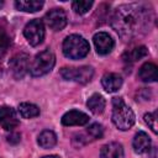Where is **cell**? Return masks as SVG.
Segmentation results:
<instances>
[{
  "instance_id": "484cf974",
  "label": "cell",
  "mask_w": 158,
  "mask_h": 158,
  "mask_svg": "<svg viewBox=\"0 0 158 158\" xmlns=\"http://www.w3.org/2000/svg\"><path fill=\"white\" fill-rule=\"evenodd\" d=\"M43 158H60V157H58V156H46Z\"/></svg>"
},
{
  "instance_id": "7402d4cb",
  "label": "cell",
  "mask_w": 158,
  "mask_h": 158,
  "mask_svg": "<svg viewBox=\"0 0 158 158\" xmlns=\"http://www.w3.org/2000/svg\"><path fill=\"white\" fill-rule=\"evenodd\" d=\"M9 46H10V37L7 36L6 31L0 26V57H2L6 53Z\"/></svg>"
},
{
  "instance_id": "ac0fdd59",
  "label": "cell",
  "mask_w": 158,
  "mask_h": 158,
  "mask_svg": "<svg viewBox=\"0 0 158 158\" xmlns=\"http://www.w3.org/2000/svg\"><path fill=\"white\" fill-rule=\"evenodd\" d=\"M37 142H38V144H40L42 148H46V149H47V148H52V147H54L56 143H57V136H56V133H54L53 131H51V130H44V131H42V132L40 133Z\"/></svg>"
},
{
  "instance_id": "6da1fadb",
  "label": "cell",
  "mask_w": 158,
  "mask_h": 158,
  "mask_svg": "<svg viewBox=\"0 0 158 158\" xmlns=\"http://www.w3.org/2000/svg\"><path fill=\"white\" fill-rule=\"evenodd\" d=\"M151 12L139 4H126L118 6L112 17V28L125 40H131L142 35L149 27Z\"/></svg>"
},
{
  "instance_id": "cb8c5ba5",
  "label": "cell",
  "mask_w": 158,
  "mask_h": 158,
  "mask_svg": "<svg viewBox=\"0 0 158 158\" xmlns=\"http://www.w3.org/2000/svg\"><path fill=\"white\" fill-rule=\"evenodd\" d=\"M144 121H146V123L151 127V130L156 133V132H157V111L146 114V115H144Z\"/></svg>"
},
{
  "instance_id": "30bf717a",
  "label": "cell",
  "mask_w": 158,
  "mask_h": 158,
  "mask_svg": "<svg viewBox=\"0 0 158 158\" xmlns=\"http://www.w3.org/2000/svg\"><path fill=\"white\" fill-rule=\"evenodd\" d=\"M93 41H94L96 52L101 56L109 54L114 49V46H115V42H114L112 37L106 32H98L94 36Z\"/></svg>"
},
{
  "instance_id": "2e32d148",
  "label": "cell",
  "mask_w": 158,
  "mask_h": 158,
  "mask_svg": "<svg viewBox=\"0 0 158 158\" xmlns=\"http://www.w3.org/2000/svg\"><path fill=\"white\" fill-rule=\"evenodd\" d=\"M86 106H88V109H89L93 114L100 115V114H102L104 110H105L106 101H105V99H104L102 95H100V94H93V95L88 99Z\"/></svg>"
},
{
  "instance_id": "d4e9b609",
  "label": "cell",
  "mask_w": 158,
  "mask_h": 158,
  "mask_svg": "<svg viewBox=\"0 0 158 158\" xmlns=\"http://www.w3.org/2000/svg\"><path fill=\"white\" fill-rule=\"evenodd\" d=\"M6 138H7V142L11 143V144H17V143L20 142V139H21V138H20V135H19V133H15V132L10 133Z\"/></svg>"
},
{
  "instance_id": "d6986e66",
  "label": "cell",
  "mask_w": 158,
  "mask_h": 158,
  "mask_svg": "<svg viewBox=\"0 0 158 158\" xmlns=\"http://www.w3.org/2000/svg\"><path fill=\"white\" fill-rule=\"evenodd\" d=\"M19 112L23 118H33L40 115V109L37 105L31 102H21L19 105Z\"/></svg>"
},
{
  "instance_id": "9c48e42d",
  "label": "cell",
  "mask_w": 158,
  "mask_h": 158,
  "mask_svg": "<svg viewBox=\"0 0 158 158\" xmlns=\"http://www.w3.org/2000/svg\"><path fill=\"white\" fill-rule=\"evenodd\" d=\"M19 125L16 111L11 106H0V126L6 131H12Z\"/></svg>"
},
{
  "instance_id": "ffe728a7",
  "label": "cell",
  "mask_w": 158,
  "mask_h": 158,
  "mask_svg": "<svg viewBox=\"0 0 158 158\" xmlns=\"http://www.w3.org/2000/svg\"><path fill=\"white\" fill-rule=\"evenodd\" d=\"M147 53H148L147 48H146L144 46H139V47H136V48H133V49L126 52V53L123 54L122 58H123L125 62H130V63H132V62L139 60L141 58L146 57Z\"/></svg>"
},
{
  "instance_id": "603a6c76",
  "label": "cell",
  "mask_w": 158,
  "mask_h": 158,
  "mask_svg": "<svg viewBox=\"0 0 158 158\" xmlns=\"http://www.w3.org/2000/svg\"><path fill=\"white\" fill-rule=\"evenodd\" d=\"M88 135L93 138V139H98V138H101L102 135H104V128L100 123H91L89 127H88Z\"/></svg>"
},
{
  "instance_id": "7a4b0ae2",
  "label": "cell",
  "mask_w": 158,
  "mask_h": 158,
  "mask_svg": "<svg viewBox=\"0 0 158 158\" xmlns=\"http://www.w3.org/2000/svg\"><path fill=\"white\" fill-rule=\"evenodd\" d=\"M112 122L121 131L131 128L135 123V114L122 98L112 99Z\"/></svg>"
},
{
  "instance_id": "52a82bcc",
  "label": "cell",
  "mask_w": 158,
  "mask_h": 158,
  "mask_svg": "<svg viewBox=\"0 0 158 158\" xmlns=\"http://www.w3.org/2000/svg\"><path fill=\"white\" fill-rule=\"evenodd\" d=\"M10 69L16 79H22L30 69V57L26 53H19L10 59Z\"/></svg>"
},
{
  "instance_id": "8fae6325",
  "label": "cell",
  "mask_w": 158,
  "mask_h": 158,
  "mask_svg": "<svg viewBox=\"0 0 158 158\" xmlns=\"http://www.w3.org/2000/svg\"><path fill=\"white\" fill-rule=\"evenodd\" d=\"M89 122V116L78 110H70L62 116V123L64 126H83Z\"/></svg>"
},
{
  "instance_id": "44dd1931",
  "label": "cell",
  "mask_w": 158,
  "mask_h": 158,
  "mask_svg": "<svg viewBox=\"0 0 158 158\" xmlns=\"http://www.w3.org/2000/svg\"><path fill=\"white\" fill-rule=\"evenodd\" d=\"M91 6H93V1H73L72 2L73 10L79 15L88 12Z\"/></svg>"
},
{
  "instance_id": "5b68a950",
  "label": "cell",
  "mask_w": 158,
  "mask_h": 158,
  "mask_svg": "<svg viewBox=\"0 0 158 158\" xmlns=\"http://www.w3.org/2000/svg\"><path fill=\"white\" fill-rule=\"evenodd\" d=\"M60 75L65 80L75 81L79 84H86L89 83L94 77V69L89 65H81L78 68H62Z\"/></svg>"
},
{
  "instance_id": "8992f818",
  "label": "cell",
  "mask_w": 158,
  "mask_h": 158,
  "mask_svg": "<svg viewBox=\"0 0 158 158\" xmlns=\"http://www.w3.org/2000/svg\"><path fill=\"white\" fill-rule=\"evenodd\" d=\"M23 36L31 46H38L43 42L44 38V25L40 19L31 20L23 28Z\"/></svg>"
},
{
  "instance_id": "7c38bea8",
  "label": "cell",
  "mask_w": 158,
  "mask_h": 158,
  "mask_svg": "<svg viewBox=\"0 0 158 158\" xmlns=\"http://www.w3.org/2000/svg\"><path fill=\"white\" fill-rule=\"evenodd\" d=\"M132 147H133V151L138 154H142V153H146L149 151L151 148V138L148 137V135L143 131H139L133 137V141H132Z\"/></svg>"
},
{
  "instance_id": "4fadbf2b",
  "label": "cell",
  "mask_w": 158,
  "mask_h": 158,
  "mask_svg": "<svg viewBox=\"0 0 158 158\" xmlns=\"http://www.w3.org/2000/svg\"><path fill=\"white\" fill-rule=\"evenodd\" d=\"M101 84L107 93H115L121 88L122 78L116 73H106L101 79Z\"/></svg>"
},
{
  "instance_id": "3957f363",
  "label": "cell",
  "mask_w": 158,
  "mask_h": 158,
  "mask_svg": "<svg viewBox=\"0 0 158 158\" xmlns=\"http://www.w3.org/2000/svg\"><path fill=\"white\" fill-rule=\"evenodd\" d=\"M88 41L79 35H70L63 42V53L69 59H81L89 53Z\"/></svg>"
},
{
  "instance_id": "e0dca14e",
  "label": "cell",
  "mask_w": 158,
  "mask_h": 158,
  "mask_svg": "<svg viewBox=\"0 0 158 158\" xmlns=\"http://www.w3.org/2000/svg\"><path fill=\"white\" fill-rule=\"evenodd\" d=\"M15 6L17 10L25 11V12H36L43 6V1L38 0H17L15 1Z\"/></svg>"
},
{
  "instance_id": "5bb4252c",
  "label": "cell",
  "mask_w": 158,
  "mask_h": 158,
  "mask_svg": "<svg viewBox=\"0 0 158 158\" xmlns=\"http://www.w3.org/2000/svg\"><path fill=\"white\" fill-rule=\"evenodd\" d=\"M100 158H123V148L118 142H109L101 147Z\"/></svg>"
},
{
  "instance_id": "277c9868",
  "label": "cell",
  "mask_w": 158,
  "mask_h": 158,
  "mask_svg": "<svg viewBox=\"0 0 158 158\" xmlns=\"http://www.w3.org/2000/svg\"><path fill=\"white\" fill-rule=\"evenodd\" d=\"M56 64V56L52 51L44 49L35 56L32 62L30 63L28 72L33 77H42L47 73H49Z\"/></svg>"
},
{
  "instance_id": "ba28073f",
  "label": "cell",
  "mask_w": 158,
  "mask_h": 158,
  "mask_svg": "<svg viewBox=\"0 0 158 158\" xmlns=\"http://www.w3.org/2000/svg\"><path fill=\"white\" fill-rule=\"evenodd\" d=\"M44 21L53 31H60L67 25V15L63 9H52L46 14Z\"/></svg>"
},
{
  "instance_id": "9a60e30c",
  "label": "cell",
  "mask_w": 158,
  "mask_h": 158,
  "mask_svg": "<svg viewBox=\"0 0 158 158\" xmlns=\"http://www.w3.org/2000/svg\"><path fill=\"white\" fill-rule=\"evenodd\" d=\"M138 77L144 83H152L156 81L158 78V73H157V65L153 63H144L139 70H138Z\"/></svg>"
}]
</instances>
